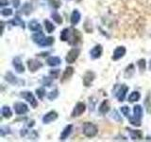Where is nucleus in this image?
Here are the masks:
<instances>
[{
	"label": "nucleus",
	"mask_w": 151,
	"mask_h": 142,
	"mask_svg": "<svg viewBox=\"0 0 151 142\" xmlns=\"http://www.w3.org/2000/svg\"><path fill=\"white\" fill-rule=\"evenodd\" d=\"M127 91H129V87H127V85H125V84H122L121 86L119 87V89H118L116 91V93H115V96L118 99V101H124L125 97H126V94H127Z\"/></svg>",
	"instance_id": "nucleus-9"
},
{
	"label": "nucleus",
	"mask_w": 151,
	"mask_h": 142,
	"mask_svg": "<svg viewBox=\"0 0 151 142\" xmlns=\"http://www.w3.org/2000/svg\"><path fill=\"white\" fill-rule=\"evenodd\" d=\"M49 3L51 4V6H53L55 9H58L61 5V3L59 1V0H49Z\"/></svg>",
	"instance_id": "nucleus-40"
},
{
	"label": "nucleus",
	"mask_w": 151,
	"mask_h": 142,
	"mask_svg": "<svg viewBox=\"0 0 151 142\" xmlns=\"http://www.w3.org/2000/svg\"><path fill=\"white\" fill-rule=\"evenodd\" d=\"M77 1H78V2H79V1H80V0H77Z\"/></svg>",
	"instance_id": "nucleus-47"
},
{
	"label": "nucleus",
	"mask_w": 151,
	"mask_h": 142,
	"mask_svg": "<svg viewBox=\"0 0 151 142\" xmlns=\"http://www.w3.org/2000/svg\"><path fill=\"white\" fill-rule=\"evenodd\" d=\"M25 14H29L30 12H31V6H30V4H26L25 6L23 7V11H22Z\"/></svg>",
	"instance_id": "nucleus-34"
},
{
	"label": "nucleus",
	"mask_w": 151,
	"mask_h": 142,
	"mask_svg": "<svg viewBox=\"0 0 151 142\" xmlns=\"http://www.w3.org/2000/svg\"><path fill=\"white\" fill-rule=\"evenodd\" d=\"M102 51H103V49H102V46L101 45H97L93 47V49L91 50V56H92V58L93 59H97L99 58L101 55H102Z\"/></svg>",
	"instance_id": "nucleus-14"
},
{
	"label": "nucleus",
	"mask_w": 151,
	"mask_h": 142,
	"mask_svg": "<svg viewBox=\"0 0 151 142\" xmlns=\"http://www.w3.org/2000/svg\"><path fill=\"white\" fill-rule=\"evenodd\" d=\"M96 78V75L93 72V71H87L86 73L83 76V84L86 87L91 86V84L93 83V80Z\"/></svg>",
	"instance_id": "nucleus-8"
},
{
	"label": "nucleus",
	"mask_w": 151,
	"mask_h": 142,
	"mask_svg": "<svg viewBox=\"0 0 151 142\" xmlns=\"http://www.w3.org/2000/svg\"><path fill=\"white\" fill-rule=\"evenodd\" d=\"M121 112L125 117H129V108L127 106H123L121 107Z\"/></svg>",
	"instance_id": "nucleus-37"
},
{
	"label": "nucleus",
	"mask_w": 151,
	"mask_h": 142,
	"mask_svg": "<svg viewBox=\"0 0 151 142\" xmlns=\"http://www.w3.org/2000/svg\"><path fill=\"white\" fill-rule=\"evenodd\" d=\"M8 4H9L8 0H0V6H1V7L6 6V5H8Z\"/></svg>",
	"instance_id": "nucleus-44"
},
{
	"label": "nucleus",
	"mask_w": 151,
	"mask_h": 142,
	"mask_svg": "<svg viewBox=\"0 0 151 142\" xmlns=\"http://www.w3.org/2000/svg\"><path fill=\"white\" fill-rule=\"evenodd\" d=\"M1 14L4 16H9L12 14V9H4L1 11Z\"/></svg>",
	"instance_id": "nucleus-35"
},
{
	"label": "nucleus",
	"mask_w": 151,
	"mask_h": 142,
	"mask_svg": "<svg viewBox=\"0 0 151 142\" xmlns=\"http://www.w3.org/2000/svg\"><path fill=\"white\" fill-rule=\"evenodd\" d=\"M80 40H81L80 32L78 30H75V28H70V33H69V37H68L69 44L71 46H76L80 42Z\"/></svg>",
	"instance_id": "nucleus-3"
},
{
	"label": "nucleus",
	"mask_w": 151,
	"mask_h": 142,
	"mask_svg": "<svg viewBox=\"0 0 151 142\" xmlns=\"http://www.w3.org/2000/svg\"><path fill=\"white\" fill-rule=\"evenodd\" d=\"M46 63H47V64L48 65H50V66H57V65H59V64H60V63H61V60L59 58V57H49L48 59H47V61H46Z\"/></svg>",
	"instance_id": "nucleus-19"
},
{
	"label": "nucleus",
	"mask_w": 151,
	"mask_h": 142,
	"mask_svg": "<svg viewBox=\"0 0 151 142\" xmlns=\"http://www.w3.org/2000/svg\"><path fill=\"white\" fill-rule=\"evenodd\" d=\"M14 110H15L17 115H23V114H26L28 111V107L27 104L23 102H17L14 104Z\"/></svg>",
	"instance_id": "nucleus-10"
},
{
	"label": "nucleus",
	"mask_w": 151,
	"mask_h": 142,
	"mask_svg": "<svg viewBox=\"0 0 151 142\" xmlns=\"http://www.w3.org/2000/svg\"><path fill=\"white\" fill-rule=\"evenodd\" d=\"M9 24H12L13 26H20L21 28H25V22H24L19 16H15V18H14L13 20L9 21Z\"/></svg>",
	"instance_id": "nucleus-23"
},
{
	"label": "nucleus",
	"mask_w": 151,
	"mask_h": 142,
	"mask_svg": "<svg viewBox=\"0 0 151 142\" xmlns=\"http://www.w3.org/2000/svg\"><path fill=\"white\" fill-rule=\"evenodd\" d=\"M80 17L81 16H80L79 12L77 11V9H75L72 12V14H71V24H72V25H77L80 20Z\"/></svg>",
	"instance_id": "nucleus-20"
},
{
	"label": "nucleus",
	"mask_w": 151,
	"mask_h": 142,
	"mask_svg": "<svg viewBox=\"0 0 151 142\" xmlns=\"http://www.w3.org/2000/svg\"><path fill=\"white\" fill-rule=\"evenodd\" d=\"M50 75L53 77L54 79H57L59 77V74H60V69H55V70H51L50 71Z\"/></svg>",
	"instance_id": "nucleus-41"
},
{
	"label": "nucleus",
	"mask_w": 151,
	"mask_h": 142,
	"mask_svg": "<svg viewBox=\"0 0 151 142\" xmlns=\"http://www.w3.org/2000/svg\"><path fill=\"white\" fill-rule=\"evenodd\" d=\"M57 117H58V114L55 111H50L49 113H47L46 115L44 116V117H42V122L45 123V124H48V123L57 120Z\"/></svg>",
	"instance_id": "nucleus-12"
},
{
	"label": "nucleus",
	"mask_w": 151,
	"mask_h": 142,
	"mask_svg": "<svg viewBox=\"0 0 151 142\" xmlns=\"http://www.w3.org/2000/svg\"><path fill=\"white\" fill-rule=\"evenodd\" d=\"M134 116L133 117H129V121L132 125L134 126H141V118L143 117V108L140 105L134 106Z\"/></svg>",
	"instance_id": "nucleus-1"
},
{
	"label": "nucleus",
	"mask_w": 151,
	"mask_h": 142,
	"mask_svg": "<svg viewBox=\"0 0 151 142\" xmlns=\"http://www.w3.org/2000/svg\"><path fill=\"white\" fill-rule=\"evenodd\" d=\"M54 43V38L53 37H45V40L42 41L39 45L40 46H49Z\"/></svg>",
	"instance_id": "nucleus-24"
},
{
	"label": "nucleus",
	"mask_w": 151,
	"mask_h": 142,
	"mask_svg": "<svg viewBox=\"0 0 151 142\" xmlns=\"http://www.w3.org/2000/svg\"><path fill=\"white\" fill-rule=\"evenodd\" d=\"M112 117L114 118V120H116L117 121L122 122V118H121V117L119 116V114L117 113V111H113V112H112Z\"/></svg>",
	"instance_id": "nucleus-42"
},
{
	"label": "nucleus",
	"mask_w": 151,
	"mask_h": 142,
	"mask_svg": "<svg viewBox=\"0 0 151 142\" xmlns=\"http://www.w3.org/2000/svg\"><path fill=\"white\" fill-rule=\"evenodd\" d=\"M129 72L131 73H134V65L133 64H129V66L126 69V72H125V76L127 78H129Z\"/></svg>",
	"instance_id": "nucleus-32"
},
{
	"label": "nucleus",
	"mask_w": 151,
	"mask_h": 142,
	"mask_svg": "<svg viewBox=\"0 0 151 142\" xmlns=\"http://www.w3.org/2000/svg\"><path fill=\"white\" fill-rule=\"evenodd\" d=\"M130 133V137L133 140H140L143 138V135H142V132L138 130H130L129 129Z\"/></svg>",
	"instance_id": "nucleus-21"
},
{
	"label": "nucleus",
	"mask_w": 151,
	"mask_h": 142,
	"mask_svg": "<svg viewBox=\"0 0 151 142\" xmlns=\"http://www.w3.org/2000/svg\"><path fill=\"white\" fill-rule=\"evenodd\" d=\"M11 131H9V128L5 126V127H1V130H0V134H1V136H4L6 134H9Z\"/></svg>",
	"instance_id": "nucleus-38"
},
{
	"label": "nucleus",
	"mask_w": 151,
	"mask_h": 142,
	"mask_svg": "<svg viewBox=\"0 0 151 142\" xmlns=\"http://www.w3.org/2000/svg\"><path fill=\"white\" fill-rule=\"evenodd\" d=\"M138 65H139V68L141 71H143L145 69V59H141L138 61Z\"/></svg>",
	"instance_id": "nucleus-36"
},
{
	"label": "nucleus",
	"mask_w": 151,
	"mask_h": 142,
	"mask_svg": "<svg viewBox=\"0 0 151 142\" xmlns=\"http://www.w3.org/2000/svg\"><path fill=\"white\" fill-rule=\"evenodd\" d=\"M141 98V95L139 92H137V91H134V92H132L130 95H129V101L130 102H134V101H139Z\"/></svg>",
	"instance_id": "nucleus-25"
},
{
	"label": "nucleus",
	"mask_w": 151,
	"mask_h": 142,
	"mask_svg": "<svg viewBox=\"0 0 151 142\" xmlns=\"http://www.w3.org/2000/svg\"><path fill=\"white\" fill-rule=\"evenodd\" d=\"M86 110V106H85V104L83 102H78L77 105L75 106L74 110L72 112V117H79L80 115H82V114L85 112Z\"/></svg>",
	"instance_id": "nucleus-7"
},
{
	"label": "nucleus",
	"mask_w": 151,
	"mask_h": 142,
	"mask_svg": "<svg viewBox=\"0 0 151 142\" xmlns=\"http://www.w3.org/2000/svg\"><path fill=\"white\" fill-rule=\"evenodd\" d=\"M145 105H146V109H147V112L149 114H151V103L149 102L148 97H147V99H146V101H145Z\"/></svg>",
	"instance_id": "nucleus-43"
},
{
	"label": "nucleus",
	"mask_w": 151,
	"mask_h": 142,
	"mask_svg": "<svg viewBox=\"0 0 151 142\" xmlns=\"http://www.w3.org/2000/svg\"><path fill=\"white\" fill-rule=\"evenodd\" d=\"M45 34L42 31L36 32V33H34V34L32 35V40L34 41L36 44H38V45H40L41 43L45 40Z\"/></svg>",
	"instance_id": "nucleus-17"
},
{
	"label": "nucleus",
	"mask_w": 151,
	"mask_h": 142,
	"mask_svg": "<svg viewBox=\"0 0 151 142\" xmlns=\"http://www.w3.org/2000/svg\"><path fill=\"white\" fill-rule=\"evenodd\" d=\"M126 54V47L125 46H118L115 49L114 52H113L112 55V60L113 61H117L121 59L123 56Z\"/></svg>",
	"instance_id": "nucleus-11"
},
{
	"label": "nucleus",
	"mask_w": 151,
	"mask_h": 142,
	"mask_svg": "<svg viewBox=\"0 0 151 142\" xmlns=\"http://www.w3.org/2000/svg\"><path fill=\"white\" fill-rule=\"evenodd\" d=\"M98 133L97 127L92 122H85L83 125V134L87 137H93Z\"/></svg>",
	"instance_id": "nucleus-2"
},
{
	"label": "nucleus",
	"mask_w": 151,
	"mask_h": 142,
	"mask_svg": "<svg viewBox=\"0 0 151 142\" xmlns=\"http://www.w3.org/2000/svg\"><path fill=\"white\" fill-rule=\"evenodd\" d=\"M69 33H70V28H64V30L60 32V40L63 42L68 41Z\"/></svg>",
	"instance_id": "nucleus-27"
},
{
	"label": "nucleus",
	"mask_w": 151,
	"mask_h": 142,
	"mask_svg": "<svg viewBox=\"0 0 151 142\" xmlns=\"http://www.w3.org/2000/svg\"><path fill=\"white\" fill-rule=\"evenodd\" d=\"M12 64H13L14 68H15V70L18 73H23L24 71H25V67H24V65L22 64V61H21L20 57H15L12 61Z\"/></svg>",
	"instance_id": "nucleus-13"
},
{
	"label": "nucleus",
	"mask_w": 151,
	"mask_h": 142,
	"mask_svg": "<svg viewBox=\"0 0 151 142\" xmlns=\"http://www.w3.org/2000/svg\"><path fill=\"white\" fill-rule=\"evenodd\" d=\"M58 95H59V93H58V89H55L54 91L50 92L47 97H48V99H50V101H52V99H55L57 97H58Z\"/></svg>",
	"instance_id": "nucleus-33"
},
{
	"label": "nucleus",
	"mask_w": 151,
	"mask_h": 142,
	"mask_svg": "<svg viewBox=\"0 0 151 142\" xmlns=\"http://www.w3.org/2000/svg\"><path fill=\"white\" fill-rule=\"evenodd\" d=\"M45 30L48 33H51L55 30V27L54 25L52 24L49 20H45Z\"/></svg>",
	"instance_id": "nucleus-29"
},
{
	"label": "nucleus",
	"mask_w": 151,
	"mask_h": 142,
	"mask_svg": "<svg viewBox=\"0 0 151 142\" xmlns=\"http://www.w3.org/2000/svg\"><path fill=\"white\" fill-rule=\"evenodd\" d=\"M72 130H73V126L72 125H67V126H66L64 128V130L63 131V133H61L60 137V140H65L71 135V133H72Z\"/></svg>",
	"instance_id": "nucleus-15"
},
{
	"label": "nucleus",
	"mask_w": 151,
	"mask_h": 142,
	"mask_svg": "<svg viewBox=\"0 0 151 142\" xmlns=\"http://www.w3.org/2000/svg\"><path fill=\"white\" fill-rule=\"evenodd\" d=\"M80 53V50L78 49H71L67 55H66V62H67L68 64H73L76 62V60H77L78 58V55Z\"/></svg>",
	"instance_id": "nucleus-4"
},
{
	"label": "nucleus",
	"mask_w": 151,
	"mask_h": 142,
	"mask_svg": "<svg viewBox=\"0 0 151 142\" xmlns=\"http://www.w3.org/2000/svg\"><path fill=\"white\" fill-rule=\"evenodd\" d=\"M109 111H110V103H109V101L105 99V101H102L100 106H99V112H100L102 115H106Z\"/></svg>",
	"instance_id": "nucleus-16"
},
{
	"label": "nucleus",
	"mask_w": 151,
	"mask_h": 142,
	"mask_svg": "<svg viewBox=\"0 0 151 142\" xmlns=\"http://www.w3.org/2000/svg\"><path fill=\"white\" fill-rule=\"evenodd\" d=\"M52 18H53V20L56 22V23H58V24H61L63 23V19H61L60 15L58 13V12H53L52 13Z\"/></svg>",
	"instance_id": "nucleus-30"
},
{
	"label": "nucleus",
	"mask_w": 151,
	"mask_h": 142,
	"mask_svg": "<svg viewBox=\"0 0 151 142\" xmlns=\"http://www.w3.org/2000/svg\"><path fill=\"white\" fill-rule=\"evenodd\" d=\"M27 64L28 69H29V71H31V72H35V71L40 69L42 66V64L41 63V62L38 61V60H35V59L28 60Z\"/></svg>",
	"instance_id": "nucleus-6"
},
{
	"label": "nucleus",
	"mask_w": 151,
	"mask_h": 142,
	"mask_svg": "<svg viewBox=\"0 0 151 142\" xmlns=\"http://www.w3.org/2000/svg\"><path fill=\"white\" fill-rule=\"evenodd\" d=\"M6 80H8L9 83H17V79H16V77L14 76L12 72H8L7 74H6Z\"/></svg>",
	"instance_id": "nucleus-28"
},
{
	"label": "nucleus",
	"mask_w": 151,
	"mask_h": 142,
	"mask_svg": "<svg viewBox=\"0 0 151 142\" xmlns=\"http://www.w3.org/2000/svg\"><path fill=\"white\" fill-rule=\"evenodd\" d=\"M28 28H29V30L32 31H42V26L36 20H32L29 23Z\"/></svg>",
	"instance_id": "nucleus-22"
},
{
	"label": "nucleus",
	"mask_w": 151,
	"mask_h": 142,
	"mask_svg": "<svg viewBox=\"0 0 151 142\" xmlns=\"http://www.w3.org/2000/svg\"><path fill=\"white\" fill-rule=\"evenodd\" d=\"M21 96L26 99V101H27L28 102L30 103V105L35 108L38 106V101H36V99L34 98V96H33V94L31 92H28V91H26V92H22Z\"/></svg>",
	"instance_id": "nucleus-5"
},
{
	"label": "nucleus",
	"mask_w": 151,
	"mask_h": 142,
	"mask_svg": "<svg viewBox=\"0 0 151 142\" xmlns=\"http://www.w3.org/2000/svg\"><path fill=\"white\" fill-rule=\"evenodd\" d=\"M42 83H44V85H46V86H51L52 79H50L48 77H45L44 79H42Z\"/></svg>",
	"instance_id": "nucleus-39"
},
{
	"label": "nucleus",
	"mask_w": 151,
	"mask_h": 142,
	"mask_svg": "<svg viewBox=\"0 0 151 142\" xmlns=\"http://www.w3.org/2000/svg\"><path fill=\"white\" fill-rule=\"evenodd\" d=\"M74 73V68L71 67V66H69V67H66V69L64 70L63 72V78H61V83L65 82L66 80L70 79L71 77H72V75Z\"/></svg>",
	"instance_id": "nucleus-18"
},
{
	"label": "nucleus",
	"mask_w": 151,
	"mask_h": 142,
	"mask_svg": "<svg viewBox=\"0 0 151 142\" xmlns=\"http://www.w3.org/2000/svg\"><path fill=\"white\" fill-rule=\"evenodd\" d=\"M150 69H151V61H150Z\"/></svg>",
	"instance_id": "nucleus-46"
},
{
	"label": "nucleus",
	"mask_w": 151,
	"mask_h": 142,
	"mask_svg": "<svg viewBox=\"0 0 151 142\" xmlns=\"http://www.w3.org/2000/svg\"><path fill=\"white\" fill-rule=\"evenodd\" d=\"M36 94H37L38 98H39L40 99H42V98L45 97V90L44 88H38L36 90Z\"/></svg>",
	"instance_id": "nucleus-31"
},
{
	"label": "nucleus",
	"mask_w": 151,
	"mask_h": 142,
	"mask_svg": "<svg viewBox=\"0 0 151 142\" xmlns=\"http://www.w3.org/2000/svg\"><path fill=\"white\" fill-rule=\"evenodd\" d=\"M12 1H13V6L17 8L19 6V0H12Z\"/></svg>",
	"instance_id": "nucleus-45"
},
{
	"label": "nucleus",
	"mask_w": 151,
	"mask_h": 142,
	"mask_svg": "<svg viewBox=\"0 0 151 142\" xmlns=\"http://www.w3.org/2000/svg\"><path fill=\"white\" fill-rule=\"evenodd\" d=\"M12 110H11V108H9V106H3L2 107V116L4 117L9 118L12 117Z\"/></svg>",
	"instance_id": "nucleus-26"
}]
</instances>
